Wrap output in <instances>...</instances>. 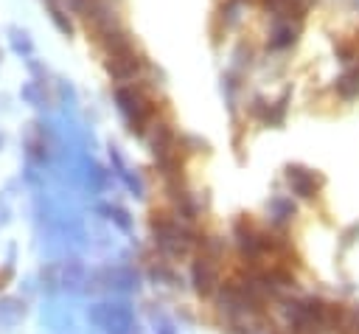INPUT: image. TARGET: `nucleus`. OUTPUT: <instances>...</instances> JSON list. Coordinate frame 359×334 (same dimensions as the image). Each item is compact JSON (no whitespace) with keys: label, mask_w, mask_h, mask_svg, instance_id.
Masks as SVG:
<instances>
[{"label":"nucleus","mask_w":359,"mask_h":334,"mask_svg":"<svg viewBox=\"0 0 359 334\" xmlns=\"http://www.w3.org/2000/svg\"><path fill=\"white\" fill-rule=\"evenodd\" d=\"M149 230H151V239H154V247L160 250V255L171 258V261L194 255L199 247V239H202V233L188 227V222H182L177 213L163 211V208H154L149 213Z\"/></svg>","instance_id":"1"},{"label":"nucleus","mask_w":359,"mask_h":334,"mask_svg":"<svg viewBox=\"0 0 359 334\" xmlns=\"http://www.w3.org/2000/svg\"><path fill=\"white\" fill-rule=\"evenodd\" d=\"M112 101H115V109L118 115L123 118L126 123V132L132 138H146L149 126L154 123L157 118V104L154 98L149 95L143 79L140 81H132V84H118L112 90Z\"/></svg>","instance_id":"2"},{"label":"nucleus","mask_w":359,"mask_h":334,"mask_svg":"<svg viewBox=\"0 0 359 334\" xmlns=\"http://www.w3.org/2000/svg\"><path fill=\"white\" fill-rule=\"evenodd\" d=\"M104 59V70L107 76L115 81V84H132V81H140L149 70H151V62L149 56L135 45H126L121 51H112V53H101Z\"/></svg>","instance_id":"3"},{"label":"nucleus","mask_w":359,"mask_h":334,"mask_svg":"<svg viewBox=\"0 0 359 334\" xmlns=\"http://www.w3.org/2000/svg\"><path fill=\"white\" fill-rule=\"evenodd\" d=\"M87 317L95 328H104L107 334H137L135 312L126 300H98L87 306Z\"/></svg>","instance_id":"4"},{"label":"nucleus","mask_w":359,"mask_h":334,"mask_svg":"<svg viewBox=\"0 0 359 334\" xmlns=\"http://www.w3.org/2000/svg\"><path fill=\"white\" fill-rule=\"evenodd\" d=\"M191 286L199 298H213L216 289L222 286V258L205 250H196L191 264Z\"/></svg>","instance_id":"5"},{"label":"nucleus","mask_w":359,"mask_h":334,"mask_svg":"<svg viewBox=\"0 0 359 334\" xmlns=\"http://www.w3.org/2000/svg\"><path fill=\"white\" fill-rule=\"evenodd\" d=\"M283 180L289 185V191L300 199H317L320 191L325 188V177L317 168H309L303 163H289L283 166Z\"/></svg>","instance_id":"6"},{"label":"nucleus","mask_w":359,"mask_h":334,"mask_svg":"<svg viewBox=\"0 0 359 334\" xmlns=\"http://www.w3.org/2000/svg\"><path fill=\"white\" fill-rule=\"evenodd\" d=\"M252 0H219L216 11H213V42H219L227 31L238 28L250 11Z\"/></svg>","instance_id":"7"},{"label":"nucleus","mask_w":359,"mask_h":334,"mask_svg":"<svg viewBox=\"0 0 359 334\" xmlns=\"http://www.w3.org/2000/svg\"><path fill=\"white\" fill-rule=\"evenodd\" d=\"M255 3L269 20H294V22H306L309 11L317 6V0H255Z\"/></svg>","instance_id":"8"},{"label":"nucleus","mask_w":359,"mask_h":334,"mask_svg":"<svg viewBox=\"0 0 359 334\" xmlns=\"http://www.w3.org/2000/svg\"><path fill=\"white\" fill-rule=\"evenodd\" d=\"M300 34H303V22H294V20H272L269 22V31H266V48L272 53H286V51H292L300 42Z\"/></svg>","instance_id":"9"},{"label":"nucleus","mask_w":359,"mask_h":334,"mask_svg":"<svg viewBox=\"0 0 359 334\" xmlns=\"http://www.w3.org/2000/svg\"><path fill=\"white\" fill-rule=\"evenodd\" d=\"M331 90H334V95H337L342 104H353V101L359 98V62L345 65V70L334 79Z\"/></svg>","instance_id":"10"},{"label":"nucleus","mask_w":359,"mask_h":334,"mask_svg":"<svg viewBox=\"0 0 359 334\" xmlns=\"http://www.w3.org/2000/svg\"><path fill=\"white\" fill-rule=\"evenodd\" d=\"M266 211H269V222H272L275 230H286V225H292V219L297 216V205L286 194H275L266 202Z\"/></svg>","instance_id":"11"},{"label":"nucleus","mask_w":359,"mask_h":334,"mask_svg":"<svg viewBox=\"0 0 359 334\" xmlns=\"http://www.w3.org/2000/svg\"><path fill=\"white\" fill-rule=\"evenodd\" d=\"M42 6H45V11H48V20L53 22V28H56L65 39H73L76 22H73V14L65 8V3H59V0H42Z\"/></svg>","instance_id":"12"},{"label":"nucleus","mask_w":359,"mask_h":334,"mask_svg":"<svg viewBox=\"0 0 359 334\" xmlns=\"http://www.w3.org/2000/svg\"><path fill=\"white\" fill-rule=\"evenodd\" d=\"M42 323H45L50 331H59V334H70V331L76 328L73 314H70L65 306H56V303L42 306Z\"/></svg>","instance_id":"13"},{"label":"nucleus","mask_w":359,"mask_h":334,"mask_svg":"<svg viewBox=\"0 0 359 334\" xmlns=\"http://www.w3.org/2000/svg\"><path fill=\"white\" fill-rule=\"evenodd\" d=\"M95 213L98 216H104L107 222H112V227H118L121 233H132L135 230V219L129 216V211L126 208H121V205H109V202H98L95 205Z\"/></svg>","instance_id":"14"},{"label":"nucleus","mask_w":359,"mask_h":334,"mask_svg":"<svg viewBox=\"0 0 359 334\" xmlns=\"http://www.w3.org/2000/svg\"><path fill=\"white\" fill-rule=\"evenodd\" d=\"M53 87H56V104L62 107V115H76V112H79V93H76V84H73L70 79H56Z\"/></svg>","instance_id":"15"},{"label":"nucleus","mask_w":359,"mask_h":334,"mask_svg":"<svg viewBox=\"0 0 359 334\" xmlns=\"http://www.w3.org/2000/svg\"><path fill=\"white\" fill-rule=\"evenodd\" d=\"M25 317L22 298H0V328H14Z\"/></svg>","instance_id":"16"},{"label":"nucleus","mask_w":359,"mask_h":334,"mask_svg":"<svg viewBox=\"0 0 359 334\" xmlns=\"http://www.w3.org/2000/svg\"><path fill=\"white\" fill-rule=\"evenodd\" d=\"M6 36H8V48H11L20 59L34 56V39H31V34H28L25 28H20V25H8V28H6Z\"/></svg>","instance_id":"17"},{"label":"nucleus","mask_w":359,"mask_h":334,"mask_svg":"<svg viewBox=\"0 0 359 334\" xmlns=\"http://www.w3.org/2000/svg\"><path fill=\"white\" fill-rule=\"evenodd\" d=\"M238 90H241V73L227 67L222 73V98H224V104H227L233 118H236V107H238Z\"/></svg>","instance_id":"18"},{"label":"nucleus","mask_w":359,"mask_h":334,"mask_svg":"<svg viewBox=\"0 0 359 334\" xmlns=\"http://www.w3.org/2000/svg\"><path fill=\"white\" fill-rule=\"evenodd\" d=\"M289 101H292V87H283V90H280V95H278V98L272 101V107H269V126L280 129V126L286 123Z\"/></svg>","instance_id":"19"},{"label":"nucleus","mask_w":359,"mask_h":334,"mask_svg":"<svg viewBox=\"0 0 359 334\" xmlns=\"http://www.w3.org/2000/svg\"><path fill=\"white\" fill-rule=\"evenodd\" d=\"M20 98H22L25 104L36 107V109L48 107V93H45V84H39V81H34V79L22 81V87H20Z\"/></svg>","instance_id":"20"},{"label":"nucleus","mask_w":359,"mask_h":334,"mask_svg":"<svg viewBox=\"0 0 359 334\" xmlns=\"http://www.w3.org/2000/svg\"><path fill=\"white\" fill-rule=\"evenodd\" d=\"M269 107H272L269 98H264V95H252V98L244 104V115H250L252 121L269 126Z\"/></svg>","instance_id":"21"},{"label":"nucleus","mask_w":359,"mask_h":334,"mask_svg":"<svg viewBox=\"0 0 359 334\" xmlns=\"http://www.w3.org/2000/svg\"><path fill=\"white\" fill-rule=\"evenodd\" d=\"M230 59H233V62H230V70H236V73H241V76H244V70H250V65H252V59H255L252 45L241 39V42L236 45V51L230 53Z\"/></svg>","instance_id":"22"},{"label":"nucleus","mask_w":359,"mask_h":334,"mask_svg":"<svg viewBox=\"0 0 359 334\" xmlns=\"http://www.w3.org/2000/svg\"><path fill=\"white\" fill-rule=\"evenodd\" d=\"M149 275H151V281L165 283V286H177V283H180V275H177V269L171 267V261H154L151 269H149Z\"/></svg>","instance_id":"23"},{"label":"nucleus","mask_w":359,"mask_h":334,"mask_svg":"<svg viewBox=\"0 0 359 334\" xmlns=\"http://www.w3.org/2000/svg\"><path fill=\"white\" fill-rule=\"evenodd\" d=\"M121 182H123V185L129 188V194H132V196H137V199H140V196L146 194V185H143L140 174H137V171H132V168H129V171H126V174L121 177Z\"/></svg>","instance_id":"24"},{"label":"nucleus","mask_w":359,"mask_h":334,"mask_svg":"<svg viewBox=\"0 0 359 334\" xmlns=\"http://www.w3.org/2000/svg\"><path fill=\"white\" fill-rule=\"evenodd\" d=\"M356 241H359V222H351V225L339 233V247H342V250H348V247H351V244H356Z\"/></svg>","instance_id":"25"},{"label":"nucleus","mask_w":359,"mask_h":334,"mask_svg":"<svg viewBox=\"0 0 359 334\" xmlns=\"http://www.w3.org/2000/svg\"><path fill=\"white\" fill-rule=\"evenodd\" d=\"M151 326H154V334H177L174 323L163 314H154V312H151Z\"/></svg>","instance_id":"26"},{"label":"nucleus","mask_w":359,"mask_h":334,"mask_svg":"<svg viewBox=\"0 0 359 334\" xmlns=\"http://www.w3.org/2000/svg\"><path fill=\"white\" fill-rule=\"evenodd\" d=\"M0 146H3V135H0Z\"/></svg>","instance_id":"27"}]
</instances>
